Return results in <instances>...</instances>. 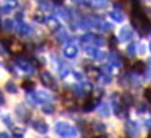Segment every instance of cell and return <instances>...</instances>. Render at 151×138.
<instances>
[{
  "label": "cell",
  "instance_id": "6da1fadb",
  "mask_svg": "<svg viewBox=\"0 0 151 138\" xmlns=\"http://www.w3.org/2000/svg\"><path fill=\"white\" fill-rule=\"evenodd\" d=\"M22 88L23 89H27V91H30V89H33V82L29 79H26L22 82Z\"/></svg>",
  "mask_w": 151,
  "mask_h": 138
},
{
  "label": "cell",
  "instance_id": "7a4b0ae2",
  "mask_svg": "<svg viewBox=\"0 0 151 138\" xmlns=\"http://www.w3.org/2000/svg\"><path fill=\"white\" fill-rule=\"evenodd\" d=\"M144 98L151 104V86H148V88L144 89Z\"/></svg>",
  "mask_w": 151,
  "mask_h": 138
}]
</instances>
